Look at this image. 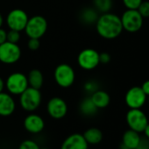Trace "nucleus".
I'll list each match as a JSON object with an SVG mask.
<instances>
[{
  "label": "nucleus",
  "instance_id": "nucleus-1",
  "mask_svg": "<svg viewBox=\"0 0 149 149\" xmlns=\"http://www.w3.org/2000/svg\"><path fill=\"white\" fill-rule=\"evenodd\" d=\"M95 26L98 35L105 40H114L123 32L120 17L110 12L99 15Z\"/></svg>",
  "mask_w": 149,
  "mask_h": 149
},
{
  "label": "nucleus",
  "instance_id": "nucleus-2",
  "mask_svg": "<svg viewBox=\"0 0 149 149\" xmlns=\"http://www.w3.org/2000/svg\"><path fill=\"white\" fill-rule=\"evenodd\" d=\"M42 100V96L38 89L28 86L19 95V104L21 108L27 112H33L36 111Z\"/></svg>",
  "mask_w": 149,
  "mask_h": 149
},
{
  "label": "nucleus",
  "instance_id": "nucleus-3",
  "mask_svg": "<svg viewBox=\"0 0 149 149\" xmlns=\"http://www.w3.org/2000/svg\"><path fill=\"white\" fill-rule=\"evenodd\" d=\"M54 78L58 86L66 89L71 87L74 83L76 73L70 65L67 63H61L55 68L54 72Z\"/></svg>",
  "mask_w": 149,
  "mask_h": 149
},
{
  "label": "nucleus",
  "instance_id": "nucleus-4",
  "mask_svg": "<svg viewBox=\"0 0 149 149\" xmlns=\"http://www.w3.org/2000/svg\"><path fill=\"white\" fill-rule=\"evenodd\" d=\"M28 86L27 76L21 72L12 73L6 81V88L8 93L13 96H19Z\"/></svg>",
  "mask_w": 149,
  "mask_h": 149
},
{
  "label": "nucleus",
  "instance_id": "nucleus-5",
  "mask_svg": "<svg viewBox=\"0 0 149 149\" xmlns=\"http://www.w3.org/2000/svg\"><path fill=\"white\" fill-rule=\"evenodd\" d=\"M47 30V21L40 15H35L28 19L25 27V33L28 38L40 39Z\"/></svg>",
  "mask_w": 149,
  "mask_h": 149
},
{
  "label": "nucleus",
  "instance_id": "nucleus-6",
  "mask_svg": "<svg viewBox=\"0 0 149 149\" xmlns=\"http://www.w3.org/2000/svg\"><path fill=\"white\" fill-rule=\"evenodd\" d=\"M123 30L133 33L139 32L143 26V17L139 14L138 10H128L120 17Z\"/></svg>",
  "mask_w": 149,
  "mask_h": 149
},
{
  "label": "nucleus",
  "instance_id": "nucleus-7",
  "mask_svg": "<svg viewBox=\"0 0 149 149\" xmlns=\"http://www.w3.org/2000/svg\"><path fill=\"white\" fill-rule=\"evenodd\" d=\"M125 118L129 129H132L139 133L143 132L146 126L149 123L146 113L140 109H130L126 113Z\"/></svg>",
  "mask_w": 149,
  "mask_h": 149
},
{
  "label": "nucleus",
  "instance_id": "nucleus-8",
  "mask_svg": "<svg viewBox=\"0 0 149 149\" xmlns=\"http://www.w3.org/2000/svg\"><path fill=\"white\" fill-rule=\"evenodd\" d=\"M21 57V49L17 43L6 41L0 45V61L5 64L16 63Z\"/></svg>",
  "mask_w": 149,
  "mask_h": 149
},
{
  "label": "nucleus",
  "instance_id": "nucleus-9",
  "mask_svg": "<svg viewBox=\"0 0 149 149\" xmlns=\"http://www.w3.org/2000/svg\"><path fill=\"white\" fill-rule=\"evenodd\" d=\"M28 19L29 17L24 10L17 8L12 10L8 13L6 22L10 30L21 32L25 30Z\"/></svg>",
  "mask_w": 149,
  "mask_h": 149
},
{
  "label": "nucleus",
  "instance_id": "nucleus-10",
  "mask_svg": "<svg viewBox=\"0 0 149 149\" xmlns=\"http://www.w3.org/2000/svg\"><path fill=\"white\" fill-rule=\"evenodd\" d=\"M78 65L84 70H92L99 64V53L93 48L82 50L77 57Z\"/></svg>",
  "mask_w": 149,
  "mask_h": 149
},
{
  "label": "nucleus",
  "instance_id": "nucleus-11",
  "mask_svg": "<svg viewBox=\"0 0 149 149\" xmlns=\"http://www.w3.org/2000/svg\"><path fill=\"white\" fill-rule=\"evenodd\" d=\"M147 96L138 86L129 89L125 97V102L130 109H140L146 102Z\"/></svg>",
  "mask_w": 149,
  "mask_h": 149
},
{
  "label": "nucleus",
  "instance_id": "nucleus-12",
  "mask_svg": "<svg viewBox=\"0 0 149 149\" xmlns=\"http://www.w3.org/2000/svg\"><path fill=\"white\" fill-rule=\"evenodd\" d=\"M47 112L54 119H61L68 113V104L61 97H52L47 104Z\"/></svg>",
  "mask_w": 149,
  "mask_h": 149
},
{
  "label": "nucleus",
  "instance_id": "nucleus-13",
  "mask_svg": "<svg viewBox=\"0 0 149 149\" xmlns=\"http://www.w3.org/2000/svg\"><path fill=\"white\" fill-rule=\"evenodd\" d=\"M24 127L29 133L38 134L44 130L45 121L41 116L31 112L24 119Z\"/></svg>",
  "mask_w": 149,
  "mask_h": 149
},
{
  "label": "nucleus",
  "instance_id": "nucleus-14",
  "mask_svg": "<svg viewBox=\"0 0 149 149\" xmlns=\"http://www.w3.org/2000/svg\"><path fill=\"white\" fill-rule=\"evenodd\" d=\"M60 149H89V144L81 133H72L61 143Z\"/></svg>",
  "mask_w": 149,
  "mask_h": 149
},
{
  "label": "nucleus",
  "instance_id": "nucleus-15",
  "mask_svg": "<svg viewBox=\"0 0 149 149\" xmlns=\"http://www.w3.org/2000/svg\"><path fill=\"white\" fill-rule=\"evenodd\" d=\"M16 109V103L13 95L6 92H0V116L9 117Z\"/></svg>",
  "mask_w": 149,
  "mask_h": 149
},
{
  "label": "nucleus",
  "instance_id": "nucleus-16",
  "mask_svg": "<svg viewBox=\"0 0 149 149\" xmlns=\"http://www.w3.org/2000/svg\"><path fill=\"white\" fill-rule=\"evenodd\" d=\"M140 139L141 137L139 132L132 129H128L123 134L120 148L121 149H135L138 146L140 141Z\"/></svg>",
  "mask_w": 149,
  "mask_h": 149
},
{
  "label": "nucleus",
  "instance_id": "nucleus-17",
  "mask_svg": "<svg viewBox=\"0 0 149 149\" xmlns=\"http://www.w3.org/2000/svg\"><path fill=\"white\" fill-rule=\"evenodd\" d=\"M91 98L97 109L106 108L110 104V102H111L110 95L106 91H102V90H97L95 92H93L91 94Z\"/></svg>",
  "mask_w": 149,
  "mask_h": 149
},
{
  "label": "nucleus",
  "instance_id": "nucleus-18",
  "mask_svg": "<svg viewBox=\"0 0 149 149\" xmlns=\"http://www.w3.org/2000/svg\"><path fill=\"white\" fill-rule=\"evenodd\" d=\"M84 137L89 145H97L103 140V132L97 127H91L84 132Z\"/></svg>",
  "mask_w": 149,
  "mask_h": 149
},
{
  "label": "nucleus",
  "instance_id": "nucleus-19",
  "mask_svg": "<svg viewBox=\"0 0 149 149\" xmlns=\"http://www.w3.org/2000/svg\"><path fill=\"white\" fill-rule=\"evenodd\" d=\"M98 17H99L98 12L95 8H91V7L84 8L80 13L81 21L87 26L95 25Z\"/></svg>",
  "mask_w": 149,
  "mask_h": 149
},
{
  "label": "nucleus",
  "instance_id": "nucleus-20",
  "mask_svg": "<svg viewBox=\"0 0 149 149\" xmlns=\"http://www.w3.org/2000/svg\"><path fill=\"white\" fill-rule=\"evenodd\" d=\"M27 80H28V84L30 87L40 90L42 87L43 83H44L43 74L39 69H36V68L32 69L27 76Z\"/></svg>",
  "mask_w": 149,
  "mask_h": 149
},
{
  "label": "nucleus",
  "instance_id": "nucleus-21",
  "mask_svg": "<svg viewBox=\"0 0 149 149\" xmlns=\"http://www.w3.org/2000/svg\"><path fill=\"white\" fill-rule=\"evenodd\" d=\"M80 109V112L86 117H91L94 116L97 112V106L94 104V103L92 102L91 97H86L84 98L79 106Z\"/></svg>",
  "mask_w": 149,
  "mask_h": 149
},
{
  "label": "nucleus",
  "instance_id": "nucleus-22",
  "mask_svg": "<svg viewBox=\"0 0 149 149\" xmlns=\"http://www.w3.org/2000/svg\"><path fill=\"white\" fill-rule=\"evenodd\" d=\"M94 8L101 13H109L112 7V0H93Z\"/></svg>",
  "mask_w": 149,
  "mask_h": 149
},
{
  "label": "nucleus",
  "instance_id": "nucleus-23",
  "mask_svg": "<svg viewBox=\"0 0 149 149\" xmlns=\"http://www.w3.org/2000/svg\"><path fill=\"white\" fill-rule=\"evenodd\" d=\"M19 149H40V146L33 139H26L19 144Z\"/></svg>",
  "mask_w": 149,
  "mask_h": 149
},
{
  "label": "nucleus",
  "instance_id": "nucleus-24",
  "mask_svg": "<svg viewBox=\"0 0 149 149\" xmlns=\"http://www.w3.org/2000/svg\"><path fill=\"white\" fill-rule=\"evenodd\" d=\"M137 10L143 17V19L149 18V1H144L143 0Z\"/></svg>",
  "mask_w": 149,
  "mask_h": 149
},
{
  "label": "nucleus",
  "instance_id": "nucleus-25",
  "mask_svg": "<svg viewBox=\"0 0 149 149\" xmlns=\"http://www.w3.org/2000/svg\"><path fill=\"white\" fill-rule=\"evenodd\" d=\"M124 6L128 10H137L143 0H122Z\"/></svg>",
  "mask_w": 149,
  "mask_h": 149
},
{
  "label": "nucleus",
  "instance_id": "nucleus-26",
  "mask_svg": "<svg viewBox=\"0 0 149 149\" xmlns=\"http://www.w3.org/2000/svg\"><path fill=\"white\" fill-rule=\"evenodd\" d=\"M19 40H20V32L15 30H9V32H7V41L18 44Z\"/></svg>",
  "mask_w": 149,
  "mask_h": 149
},
{
  "label": "nucleus",
  "instance_id": "nucleus-27",
  "mask_svg": "<svg viewBox=\"0 0 149 149\" xmlns=\"http://www.w3.org/2000/svg\"><path fill=\"white\" fill-rule=\"evenodd\" d=\"M40 39H35V38H29L27 41V47L31 51H36L40 48Z\"/></svg>",
  "mask_w": 149,
  "mask_h": 149
},
{
  "label": "nucleus",
  "instance_id": "nucleus-28",
  "mask_svg": "<svg viewBox=\"0 0 149 149\" xmlns=\"http://www.w3.org/2000/svg\"><path fill=\"white\" fill-rule=\"evenodd\" d=\"M84 90H85L87 92L91 93V94H92L93 92H95L96 91L98 90L97 84L96 82H94V81H89V82H87V83L84 84Z\"/></svg>",
  "mask_w": 149,
  "mask_h": 149
},
{
  "label": "nucleus",
  "instance_id": "nucleus-29",
  "mask_svg": "<svg viewBox=\"0 0 149 149\" xmlns=\"http://www.w3.org/2000/svg\"><path fill=\"white\" fill-rule=\"evenodd\" d=\"M111 61V55L106 52L99 54V62L102 64H108Z\"/></svg>",
  "mask_w": 149,
  "mask_h": 149
},
{
  "label": "nucleus",
  "instance_id": "nucleus-30",
  "mask_svg": "<svg viewBox=\"0 0 149 149\" xmlns=\"http://www.w3.org/2000/svg\"><path fill=\"white\" fill-rule=\"evenodd\" d=\"M135 149H149V139H140V141L138 146Z\"/></svg>",
  "mask_w": 149,
  "mask_h": 149
},
{
  "label": "nucleus",
  "instance_id": "nucleus-31",
  "mask_svg": "<svg viewBox=\"0 0 149 149\" xmlns=\"http://www.w3.org/2000/svg\"><path fill=\"white\" fill-rule=\"evenodd\" d=\"M6 41H7V32L1 27L0 28V45Z\"/></svg>",
  "mask_w": 149,
  "mask_h": 149
},
{
  "label": "nucleus",
  "instance_id": "nucleus-32",
  "mask_svg": "<svg viewBox=\"0 0 149 149\" xmlns=\"http://www.w3.org/2000/svg\"><path fill=\"white\" fill-rule=\"evenodd\" d=\"M140 88L142 89L144 93L148 97L149 96V80H146V82H144Z\"/></svg>",
  "mask_w": 149,
  "mask_h": 149
},
{
  "label": "nucleus",
  "instance_id": "nucleus-33",
  "mask_svg": "<svg viewBox=\"0 0 149 149\" xmlns=\"http://www.w3.org/2000/svg\"><path fill=\"white\" fill-rule=\"evenodd\" d=\"M6 88V82L3 80V78L0 77V92L4 91V89Z\"/></svg>",
  "mask_w": 149,
  "mask_h": 149
},
{
  "label": "nucleus",
  "instance_id": "nucleus-34",
  "mask_svg": "<svg viewBox=\"0 0 149 149\" xmlns=\"http://www.w3.org/2000/svg\"><path fill=\"white\" fill-rule=\"evenodd\" d=\"M143 132L145 133L146 138L149 139V123H148V124H147V125L146 126V128H145V130H144V132Z\"/></svg>",
  "mask_w": 149,
  "mask_h": 149
},
{
  "label": "nucleus",
  "instance_id": "nucleus-35",
  "mask_svg": "<svg viewBox=\"0 0 149 149\" xmlns=\"http://www.w3.org/2000/svg\"><path fill=\"white\" fill-rule=\"evenodd\" d=\"M3 24H4V18H3L2 14H1V13H0V28H1V27H2Z\"/></svg>",
  "mask_w": 149,
  "mask_h": 149
},
{
  "label": "nucleus",
  "instance_id": "nucleus-36",
  "mask_svg": "<svg viewBox=\"0 0 149 149\" xmlns=\"http://www.w3.org/2000/svg\"><path fill=\"white\" fill-rule=\"evenodd\" d=\"M40 149H48V148H47V147H42V148H41V147H40Z\"/></svg>",
  "mask_w": 149,
  "mask_h": 149
},
{
  "label": "nucleus",
  "instance_id": "nucleus-37",
  "mask_svg": "<svg viewBox=\"0 0 149 149\" xmlns=\"http://www.w3.org/2000/svg\"><path fill=\"white\" fill-rule=\"evenodd\" d=\"M148 103H149V96H148Z\"/></svg>",
  "mask_w": 149,
  "mask_h": 149
}]
</instances>
